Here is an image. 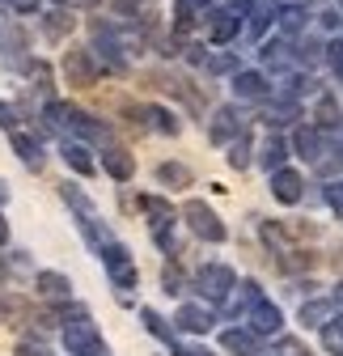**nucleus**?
<instances>
[{
    "mask_svg": "<svg viewBox=\"0 0 343 356\" xmlns=\"http://www.w3.org/2000/svg\"><path fill=\"white\" fill-rule=\"evenodd\" d=\"M178 356H212V352H208V348H183Z\"/></svg>",
    "mask_w": 343,
    "mask_h": 356,
    "instance_id": "37998d69",
    "label": "nucleus"
},
{
    "mask_svg": "<svg viewBox=\"0 0 343 356\" xmlns=\"http://www.w3.org/2000/svg\"><path fill=\"white\" fill-rule=\"evenodd\" d=\"M284 157H288V145H284V136H267V145H263V153H259V161L267 165V170H280L284 165Z\"/></svg>",
    "mask_w": 343,
    "mask_h": 356,
    "instance_id": "cd10ccee",
    "label": "nucleus"
},
{
    "mask_svg": "<svg viewBox=\"0 0 343 356\" xmlns=\"http://www.w3.org/2000/svg\"><path fill=\"white\" fill-rule=\"evenodd\" d=\"M26 76L34 81V89H51V64H42V60H26Z\"/></svg>",
    "mask_w": 343,
    "mask_h": 356,
    "instance_id": "2f4dec72",
    "label": "nucleus"
},
{
    "mask_svg": "<svg viewBox=\"0 0 343 356\" xmlns=\"http://www.w3.org/2000/svg\"><path fill=\"white\" fill-rule=\"evenodd\" d=\"M102 263H106V272H110V284H115L119 293L136 289L140 272H136V263H132V250H127L123 242H110V246L102 250Z\"/></svg>",
    "mask_w": 343,
    "mask_h": 356,
    "instance_id": "7ed1b4c3",
    "label": "nucleus"
},
{
    "mask_svg": "<svg viewBox=\"0 0 343 356\" xmlns=\"http://www.w3.org/2000/svg\"><path fill=\"white\" fill-rule=\"evenodd\" d=\"M339 356H343V352H339Z\"/></svg>",
    "mask_w": 343,
    "mask_h": 356,
    "instance_id": "09e8293b",
    "label": "nucleus"
},
{
    "mask_svg": "<svg viewBox=\"0 0 343 356\" xmlns=\"http://www.w3.org/2000/svg\"><path fill=\"white\" fill-rule=\"evenodd\" d=\"M140 208L149 212V225H153V238L165 246V250H174V238H169V229H174V208H169L165 200H157V195H144L140 200Z\"/></svg>",
    "mask_w": 343,
    "mask_h": 356,
    "instance_id": "423d86ee",
    "label": "nucleus"
},
{
    "mask_svg": "<svg viewBox=\"0 0 343 356\" xmlns=\"http://www.w3.org/2000/svg\"><path fill=\"white\" fill-rule=\"evenodd\" d=\"M280 327H284V314H280V309H276L267 297H263L259 305L250 309V331L259 335V339H267V335H280Z\"/></svg>",
    "mask_w": 343,
    "mask_h": 356,
    "instance_id": "9b49d317",
    "label": "nucleus"
},
{
    "mask_svg": "<svg viewBox=\"0 0 343 356\" xmlns=\"http://www.w3.org/2000/svg\"><path fill=\"white\" fill-rule=\"evenodd\" d=\"M102 170L115 178V183H127V178L136 174V157L127 153V149H106L102 153Z\"/></svg>",
    "mask_w": 343,
    "mask_h": 356,
    "instance_id": "f3484780",
    "label": "nucleus"
},
{
    "mask_svg": "<svg viewBox=\"0 0 343 356\" xmlns=\"http://www.w3.org/2000/svg\"><path fill=\"white\" fill-rule=\"evenodd\" d=\"M60 157H64V161H68L76 174H94V157H90V149H85L81 140H64Z\"/></svg>",
    "mask_w": 343,
    "mask_h": 356,
    "instance_id": "5701e85b",
    "label": "nucleus"
},
{
    "mask_svg": "<svg viewBox=\"0 0 343 356\" xmlns=\"http://www.w3.org/2000/svg\"><path fill=\"white\" fill-rule=\"evenodd\" d=\"M280 356H310V352H306V343H296V339H284V343H280Z\"/></svg>",
    "mask_w": 343,
    "mask_h": 356,
    "instance_id": "ea45409f",
    "label": "nucleus"
},
{
    "mask_svg": "<svg viewBox=\"0 0 343 356\" xmlns=\"http://www.w3.org/2000/svg\"><path fill=\"white\" fill-rule=\"evenodd\" d=\"M76 26V17L68 13V9H51L47 13V22H42V30H47V38H64L68 30Z\"/></svg>",
    "mask_w": 343,
    "mask_h": 356,
    "instance_id": "c85d7f7f",
    "label": "nucleus"
},
{
    "mask_svg": "<svg viewBox=\"0 0 343 356\" xmlns=\"http://www.w3.org/2000/svg\"><path fill=\"white\" fill-rule=\"evenodd\" d=\"M64 348H68L72 356H106V343H102L98 327L90 323V314L64 323Z\"/></svg>",
    "mask_w": 343,
    "mask_h": 356,
    "instance_id": "f03ea898",
    "label": "nucleus"
},
{
    "mask_svg": "<svg viewBox=\"0 0 343 356\" xmlns=\"http://www.w3.org/2000/svg\"><path fill=\"white\" fill-rule=\"evenodd\" d=\"M38 297L64 305V301H72V280L64 272H38Z\"/></svg>",
    "mask_w": 343,
    "mask_h": 356,
    "instance_id": "4468645a",
    "label": "nucleus"
},
{
    "mask_svg": "<svg viewBox=\"0 0 343 356\" xmlns=\"http://www.w3.org/2000/svg\"><path fill=\"white\" fill-rule=\"evenodd\" d=\"M212 9H217V0H174V17H178V34H187L191 22L208 17Z\"/></svg>",
    "mask_w": 343,
    "mask_h": 356,
    "instance_id": "6ab92c4d",
    "label": "nucleus"
},
{
    "mask_svg": "<svg viewBox=\"0 0 343 356\" xmlns=\"http://www.w3.org/2000/svg\"><path fill=\"white\" fill-rule=\"evenodd\" d=\"M306 17H310V13H306L301 5H280V26H284L288 34H301V30H306Z\"/></svg>",
    "mask_w": 343,
    "mask_h": 356,
    "instance_id": "c756f323",
    "label": "nucleus"
},
{
    "mask_svg": "<svg viewBox=\"0 0 343 356\" xmlns=\"http://www.w3.org/2000/svg\"><path fill=\"white\" fill-rule=\"evenodd\" d=\"M326 64H331V68H335V76L343 81V38L326 42Z\"/></svg>",
    "mask_w": 343,
    "mask_h": 356,
    "instance_id": "4c0bfd02",
    "label": "nucleus"
},
{
    "mask_svg": "<svg viewBox=\"0 0 343 356\" xmlns=\"http://www.w3.org/2000/svg\"><path fill=\"white\" fill-rule=\"evenodd\" d=\"M9 140H13V149H17V157L30 165V170H42V161H47V157H42V145L30 136V131H22V127H13L9 131Z\"/></svg>",
    "mask_w": 343,
    "mask_h": 356,
    "instance_id": "a211bd4d",
    "label": "nucleus"
},
{
    "mask_svg": "<svg viewBox=\"0 0 343 356\" xmlns=\"http://www.w3.org/2000/svg\"><path fill=\"white\" fill-rule=\"evenodd\" d=\"M246 131V119H242V111H233V106H221L217 115H212V127H208V136H212V145H229V140H237Z\"/></svg>",
    "mask_w": 343,
    "mask_h": 356,
    "instance_id": "6e6552de",
    "label": "nucleus"
},
{
    "mask_svg": "<svg viewBox=\"0 0 343 356\" xmlns=\"http://www.w3.org/2000/svg\"><path fill=\"white\" fill-rule=\"evenodd\" d=\"M292 119H301V106H296L292 98H284V102H271V106H263V123H267V127H288Z\"/></svg>",
    "mask_w": 343,
    "mask_h": 356,
    "instance_id": "4be33fe9",
    "label": "nucleus"
},
{
    "mask_svg": "<svg viewBox=\"0 0 343 356\" xmlns=\"http://www.w3.org/2000/svg\"><path fill=\"white\" fill-rule=\"evenodd\" d=\"M343 119H339V102L335 98H322L318 102V127H326V131H335Z\"/></svg>",
    "mask_w": 343,
    "mask_h": 356,
    "instance_id": "473e14b6",
    "label": "nucleus"
},
{
    "mask_svg": "<svg viewBox=\"0 0 343 356\" xmlns=\"http://www.w3.org/2000/svg\"><path fill=\"white\" fill-rule=\"evenodd\" d=\"M233 94L246 98V102H267V98H271V81H267V72L237 68V72H233Z\"/></svg>",
    "mask_w": 343,
    "mask_h": 356,
    "instance_id": "0eeeda50",
    "label": "nucleus"
},
{
    "mask_svg": "<svg viewBox=\"0 0 343 356\" xmlns=\"http://www.w3.org/2000/svg\"><path fill=\"white\" fill-rule=\"evenodd\" d=\"M132 115L140 119V127H149V131H161V136H174V131H178V115H174V111H165V106H157V102L132 106Z\"/></svg>",
    "mask_w": 343,
    "mask_h": 356,
    "instance_id": "1a4fd4ad",
    "label": "nucleus"
},
{
    "mask_svg": "<svg viewBox=\"0 0 343 356\" xmlns=\"http://www.w3.org/2000/svg\"><path fill=\"white\" fill-rule=\"evenodd\" d=\"M161 280H165V293H169V297H178V293L187 289V276L178 272V267H174V263H169V267H165V276H161Z\"/></svg>",
    "mask_w": 343,
    "mask_h": 356,
    "instance_id": "c9c22d12",
    "label": "nucleus"
},
{
    "mask_svg": "<svg viewBox=\"0 0 343 356\" xmlns=\"http://www.w3.org/2000/svg\"><path fill=\"white\" fill-rule=\"evenodd\" d=\"M5 242H9V220L0 216V246H5Z\"/></svg>",
    "mask_w": 343,
    "mask_h": 356,
    "instance_id": "c03bdc74",
    "label": "nucleus"
},
{
    "mask_svg": "<svg viewBox=\"0 0 343 356\" xmlns=\"http://www.w3.org/2000/svg\"><path fill=\"white\" fill-rule=\"evenodd\" d=\"M64 76H68V85H76V89H90V85L98 81V56H94L90 47H72V51L64 56Z\"/></svg>",
    "mask_w": 343,
    "mask_h": 356,
    "instance_id": "39448f33",
    "label": "nucleus"
},
{
    "mask_svg": "<svg viewBox=\"0 0 343 356\" xmlns=\"http://www.w3.org/2000/svg\"><path fill=\"white\" fill-rule=\"evenodd\" d=\"M183 216H187V225H191V234L195 238H203V242H225V220L217 216V212H212L203 200H191L187 208H183Z\"/></svg>",
    "mask_w": 343,
    "mask_h": 356,
    "instance_id": "20e7f679",
    "label": "nucleus"
},
{
    "mask_svg": "<svg viewBox=\"0 0 343 356\" xmlns=\"http://www.w3.org/2000/svg\"><path fill=\"white\" fill-rule=\"evenodd\" d=\"M229 165H233V170H246V165H250V140H246V136L233 140V149H229Z\"/></svg>",
    "mask_w": 343,
    "mask_h": 356,
    "instance_id": "72a5a7b5",
    "label": "nucleus"
},
{
    "mask_svg": "<svg viewBox=\"0 0 343 356\" xmlns=\"http://www.w3.org/2000/svg\"><path fill=\"white\" fill-rule=\"evenodd\" d=\"M5 200H9V191H5V183H0V204H5Z\"/></svg>",
    "mask_w": 343,
    "mask_h": 356,
    "instance_id": "de8ad7c7",
    "label": "nucleus"
},
{
    "mask_svg": "<svg viewBox=\"0 0 343 356\" xmlns=\"http://www.w3.org/2000/svg\"><path fill=\"white\" fill-rule=\"evenodd\" d=\"M259 234H263V242H267L280 259H288V254H292V238L276 225V220H259Z\"/></svg>",
    "mask_w": 343,
    "mask_h": 356,
    "instance_id": "b1692460",
    "label": "nucleus"
},
{
    "mask_svg": "<svg viewBox=\"0 0 343 356\" xmlns=\"http://www.w3.org/2000/svg\"><path fill=\"white\" fill-rule=\"evenodd\" d=\"M233 284H237V276H233V267H225V263H203L199 272H195V289H199L203 301H221L225 305V297L233 293Z\"/></svg>",
    "mask_w": 343,
    "mask_h": 356,
    "instance_id": "f257e3e1",
    "label": "nucleus"
},
{
    "mask_svg": "<svg viewBox=\"0 0 343 356\" xmlns=\"http://www.w3.org/2000/svg\"><path fill=\"white\" fill-rule=\"evenodd\" d=\"M68 131H76L81 140H98V145H106V140H110V127H102L98 119H90V115H85V111H76V115H72Z\"/></svg>",
    "mask_w": 343,
    "mask_h": 356,
    "instance_id": "aec40b11",
    "label": "nucleus"
},
{
    "mask_svg": "<svg viewBox=\"0 0 343 356\" xmlns=\"http://www.w3.org/2000/svg\"><path fill=\"white\" fill-rule=\"evenodd\" d=\"M221 348H225L229 356H259V335H254V331H242V327H229V331L221 335Z\"/></svg>",
    "mask_w": 343,
    "mask_h": 356,
    "instance_id": "dca6fc26",
    "label": "nucleus"
},
{
    "mask_svg": "<svg viewBox=\"0 0 343 356\" xmlns=\"http://www.w3.org/2000/svg\"><path fill=\"white\" fill-rule=\"evenodd\" d=\"M335 305H339V309H343V284H339V289H335Z\"/></svg>",
    "mask_w": 343,
    "mask_h": 356,
    "instance_id": "49530a36",
    "label": "nucleus"
},
{
    "mask_svg": "<svg viewBox=\"0 0 343 356\" xmlns=\"http://www.w3.org/2000/svg\"><path fill=\"white\" fill-rule=\"evenodd\" d=\"M259 301H263L259 284H254V280H242V284H233V293L225 297V314L233 318V314H242V309H254Z\"/></svg>",
    "mask_w": 343,
    "mask_h": 356,
    "instance_id": "2eb2a0df",
    "label": "nucleus"
},
{
    "mask_svg": "<svg viewBox=\"0 0 343 356\" xmlns=\"http://www.w3.org/2000/svg\"><path fill=\"white\" fill-rule=\"evenodd\" d=\"M5 5H9L13 13H34V9H38V0H5Z\"/></svg>",
    "mask_w": 343,
    "mask_h": 356,
    "instance_id": "a19ab883",
    "label": "nucleus"
},
{
    "mask_svg": "<svg viewBox=\"0 0 343 356\" xmlns=\"http://www.w3.org/2000/svg\"><path fill=\"white\" fill-rule=\"evenodd\" d=\"M0 127H5V131H13V127H17V111H13L9 102H0Z\"/></svg>",
    "mask_w": 343,
    "mask_h": 356,
    "instance_id": "58836bf2",
    "label": "nucleus"
},
{
    "mask_svg": "<svg viewBox=\"0 0 343 356\" xmlns=\"http://www.w3.org/2000/svg\"><path fill=\"white\" fill-rule=\"evenodd\" d=\"M237 30H242V13H237V9H212V13H208V34H212V42H233Z\"/></svg>",
    "mask_w": 343,
    "mask_h": 356,
    "instance_id": "f8f14e48",
    "label": "nucleus"
},
{
    "mask_svg": "<svg viewBox=\"0 0 343 356\" xmlns=\"http://www.w3.org/2000/svg\"><path fill=\"white\" fill-rule=\"evenodd\" d=\"M140 318H144V327H149V331H153V335H157L161 343H169V348H174V356L183 352V343H178V335H174V331H169V327H165V318L157 314V309H140Z\"/></svg>",
    "mask_w": 343,
    "mask_h": 356,
    "instance_id": "a878e982",
    "label": "nucleus"
},
{
    "mask_svg": "<svg viewBox=\"0 0 343 356\" xmlns=\"http://www.w3.org/2000/svg\"><path fill=\"white\" fill-rule=\"evenodd\" d=\"M174 323H178V331H191V335H208L217 318H212V309H203V305H178Z\"/></svg>",
    "mask_w": 343,
    "mask_h": 356,
    "instance_id": "ddd939ff",
    "label": "nucleus"
},
{
    "mask_svg": "<svg viewBox=\"0 0 343 356\" xmlns=\"http://www.w3.org/2000/svg\"><path fill=\"white\" fill-rule=\"evenodd\" d=\"M157 178H161L165 187H191V170L178 165V161H161L157 165Z\"/></svg>",
    "mask_w": 343,
    "mask_h": 356,
    "instance_id": "bb28decb",
    "label": "nucleus"
},
{
    "mask_svg": "<svg viewBox=\"0 0 343 356\" xmlns=\"http://www.w3.org/2000/svg\"><path fill=\"white\" fill-rule=\"evenodd\" d=\"M322 195H326V204H331V212L343 220V183H326L322 187Z\"/></svg>",
    "mask_w": 343,
    "mask_h": 356,
    "instance_id": "e433bc0d",
    "label": "nucleus"
},
{
    "mask_svg": "<svg viewBox=\"0 0 343 356\" xmlns=\"http://www.w3.org/2000/svg\"><path fill=\"white\" fill-rule=\"evenodd\" d=\"M271 195H276L280 204H296V200L306 195V178L296 174V170H288V165L271 170Z\"/></svg>",
    "mask_w": 343,
    "mask_h": 356,
    "instance_id": "9d476101",
    "label": "nucleus"
},
{
    "mask_svg": "<svg viewBox=\"0 0 343 356\" xmlns=\"http://www.w3.org/2000/svg\"><path fill=\"white\" fill-rule=\"evenodd\" d=\"M292 149L301 153L306 161H318L322 157V131L318 127H296L292 131Z\"/></svg>",
    "mask_w": 343,
    "mask_h": 356,
    "instance_id": "412c9836",
    "label": "nucleus"
},
{
    "mask_svg": "<svg viewBox=\"0 0 343 356\" xmlns=\"http://www.w3.org/2000/svg\"><path fill=\"white\" fill-rule=\"evenodd\" d=\"M72 5H81V9H94V5H102V0H72Z\"/></svg>",
    "mask_w": 343,
    "mask_h": 356,
    "instance_id": "a18cd8bd",
    "label": "nucleus"
},
{
    "mask_svg": "<svg viewBox=\"0 0 343 356\" xmlns=\"http://www.w3.org/2000/svg\"><path fill=\"white\" fill-rule=\"evenodd\" d=\"M17 356H51V348H47V339H38V335H26V339L17 343Z\"/></svg>",
    "mask_w": 343,
    "mask_h": 356,
    "instance_id": "f704fd0d",
    "label": "nucleus"
},
{
    "mask_svg": "<svg viewBox=\"0 0 343 356\" xmlns=\"http://www.w3.org/2000/svg\"><path fill=\"white\" fill-rule=\"evenodd\" d=\"M339 22H343V17H339L335 9H331V13H322V26H326V30H339Z\"/></svg>",
    "mask_w": 343,
    "mask_h": 356,
    "instance_id": "79ce46f5",
    "label": "nucleus"
},
{
    "mask_svg": "<svg viewBox=\"0 0 343 356\" xmlns=\"http://www.w3.org/2000/svg\"><path fill=\"white\" fill-rule=\"evenodd\" d=\"M203 68H208V72H217V76H225V72H237V56H233V51L203 56Z\"/></svg>",
    "mask_w": 343,
    "mask_h": 356,
    "instance_id": "7c9ffc66",
    "label": "nucleus"
},
{
    "mask_svg": "<svg viewBox=\"0 0 343 356\" xmlns=\"http://www.w3.org/2000/svg\"><path fill=\"white\" fill-rule=\"evenodd\" d=\"M331 318H335V301H326V297L301 305V323H306V327H326Z\"/></svg>",
    "mask_w": 343,
    "mask_h": 356,
    "instance_id": "393cba45",
    "label": "nucleus"
}]
</instances>
